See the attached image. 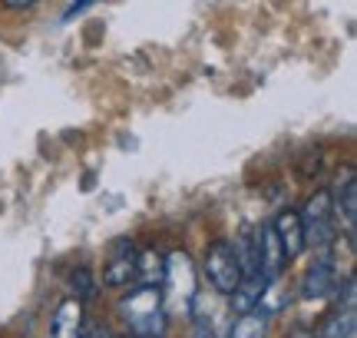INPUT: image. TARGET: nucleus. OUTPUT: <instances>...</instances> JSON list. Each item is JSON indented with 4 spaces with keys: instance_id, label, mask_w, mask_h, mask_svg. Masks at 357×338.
<instances>
[{
    "instance_id": "20e7f679",
    "label": "nucleus",
    "mask_w": 357,
    "mask_h": 338,
    "mask_svg": "<svg viewBox=\"0 0 357 338\" xmlns=\"http://www.w3.org/2000/svg\"><path fill=\"white\" fill-rule=\"evenodd\" d=\"M136 275V249L129 239H116L109 246V259L102 265V286L119 288Z\"/></svg>"
},
{
    "instance_id": "0eeeda50",
    "label": "nucleus",
    "mask_w": 357,
    "mask_h": 338,
    "mask_svg": "<svg viewBox=\"0 0 357 338\" xmlns=\"http://www.w3.org/2000/svg\"><path fill=\"white\" fill-rule=\"evenodd\" d=\"M162 282L169 286V292L176 295V299H185L189 302L195 295V269H192V259L178 249L166 259V275H162Z\"/></svg>"
},
{
    "instance_id": "2eb2a0df",
    "label": "nucleus",
    "mask_w": 357,
    "mask_h": 338,
    "mask_svg": "<svg viewBox=\"0 0 357 338\" xmlns=\"http://www.w3.org/2000/svg\"><path fill=\"white\" fill-rule=\"evenodd\" d=\"M73 288H77V295H73L77 302L89 299V295L96 292V279H93V272H89V269H77V272H73Z\"/></svg>"
},
{
    "instance_id": "f257e3e1",
    "label": "nucleus",
    "mask_w": 357,
    "mask_h": 338,
    "mask_svg": "<svg viewBox=\"0 0 357 338\" xmlns=\"http://www.w3.org/2000/svg\"><path fill=\"white\" fill-rule=\"evenodd\" d=\"M119 315L142 338L166 335V299H162V288L136 286L126 299H119Z\"/></svg>"
},
{
    "instance_id": "423d86ee",
    "label": "nucleus",
    "mask_w": 357,
    "mask_h": 338,
    "mask_svg": "<svg viewBox=\"0 0 357 338\" xmlns=\"http://www.w3.org/2000/svg\"><path fill=\"white\" fill-rule=\"evenodd\" d=\"M255 256H258V272L265 275L268 282L271 279H278L281 269H284V252H281L278 239H275V229H271V222H265L261 229L255 233Z\"/></svg>"
},
{
    "instance_id": "f8f14e48",
    "label": "nucleus",
    "mask_w": 357,
    "mask_h": 338,
    "mask_svg": "<svg viewBox=\"0 0 357 338\" xmlns=\"http://www.w3.org/2000/svg\"><path fill=\"white\" fill-rule=\"evenodd\" d=\"M162 275H166V259H162L155 249H146L142 256H136V279H139L142 286H155V288H159Z\"/></svg>"
},
{
    "instance_id": "1a4fd4ad",
    "label": "nucleus",
    "mask_w": 357,
    "mask_h": 338,
    "mask_svg": "<svg viewBox=\"0 0 357 338\" xmlns=\"http://www.w3.org/2000/svg\"><path fill=\"white\" fill-rule=\"evenodd\" d=\"M79 332H83V302L63 299L53 312L50 338H79Z\"/></svg>"
},
{
    "instance_id": "4468645a",
    "label": "nucleus",
    "mask_w": 357,
    "mask_h": 338,
    "mask_svg": "<svg viewBox=\"0 0 357 338\" xmlns=\"http://www.w3.org/2000/svg\"><path fill=\"white\" fill-rule=\"evenodd\" d=\"M334 212L344 219L347 233H354V226H357V182L354 179L344 182V189H341V196H337V206H334Z\"/></svg>"
},
{
    "instance_id": "ddd939ff",
    "label": "nucleus",
    "mask_w": 357,
    "mask_h": 338,
    "mask_svg": "<svg viewBox=\"0 0 357 338\" xmlns=\"http://www.w3.org/2000/svg\"><path fill=\"white\" fill-rule=\"evenodd\" d=\"M231 338H268V312L252 309V312L238 315L231 325Z\"/></svg>"
},
{
    "instance_id": "9d476101",
    "label": "nucleus",
    "mask_w": 357,
    "mask_h": 338,
    "mask_svg": "<svg viewBox=\"0 0 357 338\" xmlns=\"http://www.w3.org/2000/svg\"><path fill=\"white\" fill-rule=\"evenodd\" d=\"M268 279L265 275H245L242 279V286L231 292L229 299H231V309L238 315L245 312H252V309H258V305H265V292H268Z\"/></svg>"
},
{
    "instance_id": "7ed1b4c3",
    "label": "nucleus",
    "mask_w": 357,
    "mask_h": 338,
    "mask_svg": "<svg viewBox=\"0 0 357 338\" xmlns=\"http://www.w3.org/2000/svg\"><path fill=\"white\" fill-rule=\"evenodd\" d=\"M334 199L328 189H318L314 196H307V203L305 209L298 212V219H301V226H305V235L307 239H314L318 246H328L334 239V206H331Z\"/></svg>"
},
{
    "instance_id": "9b49d317",
    "label": "nucleus",
    "mask_w": 357,
    "mask_h": 338,
    "mask_svg": "<svg viewBox=\"0 0 357 338\" xmlns=\"http://www.w3.org/2000/svg\"><path fill=\"white\" fill-rule=\"evenodd\" d=\"M318 338H357V315L354 305H341L331 312L318 328Z\"/></svg>"
},
{
    "instance_id": "f03ea898",
    "label": "nucleus",
    "mask_w": 357,
    "mask_h": 338,
    "mask_svg": "<svg viewBox=\"0 0 357 338\" xmlns=\"http://www.w3.org/2000/svg\"><path fill=\"white\" fill-rule=\"evenodd\" d=\"M202 269L208 275V282L218 295H231L235 288L242 286V265H238V256H235V246L225 242V239H215L205 246L202 256Z\"/></svg>"
},
{
    "instance_id": "6e6552de",
    "label": "nucleus",
    "mask_w": 357,
    "mask_h": 338,
    "mask_svg": "<svg viewBox=\"0 0 357 338\" xmlns=\"http://www.w3.org/2000/svg\"><path fill=\"white\" fill-rule=\"evenodd\" d=\"M341 286V275H337V265L334 262H314L305 275V288H301V295L305 299H324V295H331L337 292Z\"/></svg>"
},
{
    "instance_id": "f3484780",
    "label": "nucleus",
    "mask_w": 357,
    "mask_h": 338,
    "mask_svg": "<svg viewBox=\"0 0 357 338\" xmlns=\"http://www.w3.org/2000/svg\"><path fill=\"white\" fill-rule=\"evenodd\" d=\"M195 338H218V335L208 322H195Z\"/></svg>"
},
{
    "instance_id": "39448f33",
    "label": "nucleus",
    "mask_w": 357,
    "mask_h": 338,
    "mask_svg": "<svg viewBox=\"0 0 357 338\" xmlns=\"http://www.w3.org/2000/svg\"><path fill=\"white\" fill-rule=\"evenodd\" d=\"M271 229H275V239H278V246H281V252H284V259L288 262L298 259V256L307 249L305 226H301V219H298V212H291V209L278 212L275 222H271Z\"/></svg>"
},
{
    "instance_id": "dca6fc26",
    "label": "nucleus",
    "mask_w": 357,
    "mask_h": 338,
    "mask_svg": "<svg viewBox=\"0 0 357 338\" xmlns=\"http://www.w3.org/2000/svg\"><path fill=\"white\" fill-rule=\"evenodd\" d=\"M79 338H113V332L102 325V322H83V332Z\"/></svg>"
}]
</instances>
